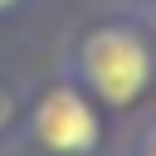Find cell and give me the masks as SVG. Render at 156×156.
I'll return each instance as SVG.
<instances>
[{"instance_id":"obj_4","label":"cell","mask_w":156,"mask_h":156,"mask_svg":"<svg viewBox=\"0 0 156 156\" xmlns=\"http://www.w3.org/2000/svg\"><path fill=\"white\" fill-rule=\"evenodd\" d=\"M15 5H20V0H0V15H5V10H15Z\"/></svg>"},{"instance_id":"obj_1","label":"cell","mask_w":156,"mask_h":156,"mask_svg":"<svg viewBox=\"0 0 156 156\" xmlns=\"http://www.w3.org/2000/svg\"><path fill=\"white\" fill-rule=\"evenodd\" d=\"M73 68H78L88 98H102L107 107H132L151 88L156 58H151V44L132 24H98L78 39Z\"/></svg>"},{"instance_id":"obj_3","label":"cell","mask_w":156,"mask_h":156,"mask_svg":"<svg viewBox=\"0 0 156 156\" xmlns=\"http://www.w3.org/2000/svg\"><path fill=\"white\" fill-rule=\"evenodd\" d=\"M136 156H156V127L141 136V146H136Z\"/></svg>"},{"instance_id":"obj_2","label":"cell","mask_w":156,"mask_h":156,"mask_svg":"<svg viewBox=\"0 0 156 156\" xmlns=\"http://www.w3.org/2000/svg\"><path fill=\"white\" fill-rule=\"evenodd\" d=\"M29 141L49 156H93L102 141L98 102L73 83L44 88L39 102L29 107Z\"/></svg>"}]
</instances>
